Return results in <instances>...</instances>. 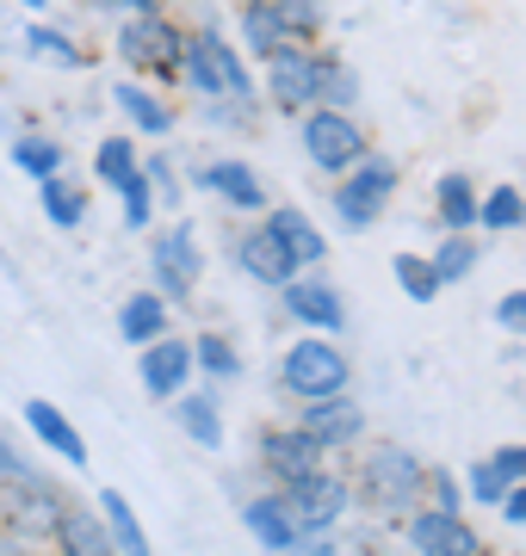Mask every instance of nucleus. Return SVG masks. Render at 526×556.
<instances>
[{
	"instance_id": "obj_1",
	"label": "nucleus",
	"mask_w": 526,
	"mask_h": 556,
	"mask_svg": "<svg viewBox=\"0 0 526 556\" xmlns=\"http://www.w3.org/2000/svg\"><path fill=\"white\" fill-rule=\"evenodd\" d=\"M353 482V507L378 519H409L422 507V489H427V464L409 445H360V464L347 470Z\"/></svg>"
},
{
	"instance_id": "obj_2",
	"label": "nucleus",
	"mask_w": 526,
	"mask_h": 556,
	"mask_svg": "<svg viewBox=\"0 0 526 556\" xmlns=\"http://www.w3.org/2000/svg\"><path fill=\"white\" fill-rule=\"evenodd\" d=\"M75 501L62 495L50 477L25 470V477H7L0 482V538H20V544H50L57 519L68 514Z\"/></svg>"
},
{
	"instance_id": "obj_3",
	"label": "nucleus",
	"mask_w": 526,
	"mask_h": 556,
	"mask_svg": "<svg viewBox=\"0 0 526 556\" xmlns=\"http://www.w3.org/2000/svg\"><path fill=\"white\" fill-rule=\"evenodd\" d=\"M347 378H353V365H347V353L328 334L291 340L285 358H279V390H285V396H298V402L347 396Z\"/></svg>"
},
{
	"instance_id": "obj_4",
	"label": "nucleus",
	"mask_w": 526,
	"mask_h": 556,
	"mask_svg": "<svg viewBox=\"0 0 526 556\" xmlns=\"http://www.w3.org/2000/svg\"><path fill=\"white\" fill-rule=\"evenodd\" d=\"M298 142H304L310 167H323L328 179H341L347 167H360V161L372 155V142H365L360 118H353V112H328V105L298 112Z\"/></svg>"
},
{
	"instance_id": "obj_5",
	"label": "nucleus",
	"mask_w": 526,
	"mask_h": 556,
	"mask_svg": "<svg viewBox=\"0 0 526 556\" xmlns=\"http://www.w3.org/2000/svg\"><path fill=\"white\" fill-rule=\"evenodd\" d=\"M397 161L390 155H365L360 167H347L341 179H335V217H341L347 236H360V229H372V223L390 211V199H397Z\"/></svg>"
},
{
	"instance_id": "obj_6",
	"label": "nucleus",
	"mask_w": 526,
	"mask_h": 556,
	"mask_svg": "<svg viewBox=\"0 0 526 556\" xmlns=\"http://www.w3.org/2000/svg\"><path fill=\"white\" fill-rule=\"evenodd\" d=\"M180 50H186V25L167 20V13H130V20L118 25V56H124V68H130V75L174 80Z\"/></svg>"
},
{
	"instance_id": "obj_7",
	"label": "nucleus",
	"mask_w": 526,
	"mask_h": 556,
	"mask_svg": "<svg viewBox=\"0 0 526 556\" xmlns=\"http://www.w3.org/2000/svg\"><path fill=\"white\" fill-rule=\"evenodd\" d=\"M279 495H285V507H291V519H298L304 538H335V526L353 514V482H347V470H335V464H323V470H310V477H298V482H285Z\"/></svg>"
},
{
	"instance_id": "obj_8",
	"label": "nucleus",
	"mask_w": 526,
	"mask_h": 556,
	"mask_svg": "<svg viewBox=\"0 0 526 556\" xmlns=\"http://www.w3.org/2000/svg\"><path fill=\"white\" fill-rule=\"evenodd\" d=\"M149 266H155V291L167 303H186L199 291L204 278V254H199V236H192V223H167L162 236L149 241Z\"/></svg>"
},
{
	"instance_id": "obj_9",
	"label": "nucleus",
	"mask_w": 526,
	"mask_h": 556,
	"mask_svg": "<svg viewBox=\"0 0 526 556\" xmlns=\"http://www.w3.org/2000/svg\"><path fill=\"white\" fill-rule=\"evenodd\" d=\"M266 100L279 105L285 118H298L316 105V43H279L273 56H266Z\"/></svg>"
},
{
	"instance_id": "obj_10",
	"label": "nucleus",
	"mask_w": 526,
	"mask_h": 556,
	"mask_svg": "<svg viewBox=\"0 0 526 556\" xmlns=\"http://www.w3.org/2000/svg\"><path fill=\"white\" fill-rule=\"evenodd\" d=\"M254 457H261V477L273 482V489H285V482H298V477H310V470L328 464V452L304 433V427H266V433L254 439Z\"/></svg>"
},
{
	"instance_id": "obj_11",
	"label": "nucleus",
	"mask_w": 526,
	"mask_h": 556,
	"mask_svg": "<svg viewBox=\"0 0 526 556\" xmlns=\"http://www.w3.org/2000/svg\"><path fill=\"white\" fill-rule=\"evenodd\" d=\"M409 551L415 556H484V532L465 514H440V507H415L409 514Z\"/></svg>"
},
{
	"instance_id": "obj_12",
	"label": "nucleus",
	"mask_w": 526,
	"mask_h": 556,
	"mask_svg": "<svg viewBox=\"0 0 526 556\" xmlns=\"http://www.w3.org/2000/svg\"><path fill=\"white\" fill-rule=\"evenodd\" d=\"M137 378H142V396H155V402H174L180 390H192V340L180 334H162V340H149V346H137Z\"/></svg>"
},
{
	"instance_id": "obj_13",
	"label": "nucleus",
	"mask_w": 526,
	"mask_h": 556,
	"mask_svg": "<svg viewBox=\"0 0 526 556\" xmlns=\"http://www.w3.org/2000/svg\"><path fill=\"white\" fill-rule=\"evenodd\" d=\"M298 427H304L316 445H323L328 457L353 452V445H365V415L353 396H328V402H298Z\"/></svg>"
},
{
	"instance_id": "obj_14",
	"label": "nucleus",
	"mask_w": 526,
	"mask_h": 556,
	"mask_svg": "<svg viewBox=\"0 0 526 556\" xmlns=\"http://www.w3.org/2000/svg\"><path fill=\"white\" fill-rule=\"evenodd\" d=\"M285 298V316L298 321V328H310V334H341L347 328V303H341V291L328 285V278H291L279 291Z\"/></svg>"
},
{
	"instance_id": "obj_15",
	"label": "nucleus",
	"mask_w": 526,
	"mask_h": 556,
	"mask_svg": "<svg viewBox=\"0 0 526 556\" xmlns=\"http://www.w3.org/2000/svg\"><path fill=\"white\" fill-rule=\"evenodd\" d=\"M236 273L254 278V285H266V291H285V285L298 278V260L273 241V229H266V223H254V229H242V236H236Z\"/></svg>"
},
{
	"instance_id": "obj_16",
	"label": "nucleus",
	"mask_w": 526,
	"mask_h": 556,
	"mask_svg": "<svg viewBox=\"0 0 526 556\" xmlns=\"http://www.w3.org/2000/svg\"><path fill=\"white\" fill-rule=\"evenodd\" d=\"M242 526H248V538L261 544L266 556H285L291 544H298V519H291V507H285V495L279 489H266V495H254V501H242Z\"/></svg>"
},
{
	"instance_id": "obj_17",
	"label": "nucleus",
	"mask_w": 526,
	"mask_h": 556,
	"mask_svg": "<svg viewBox=\"0 0 526 556\" xmlns=\"http://www.w3.org/2000/svg\"><path fill=\"white\" fill-rule=\"evenodd\" d=\"M266 229H273V241H279L285 254L298 260V273H310V266L328 260V236L310 223V211H298V204H273V211H266Z\"/></svg>"
},
{
	"instance_id": "obj_18",
	"label": "nucleus",
	"mask_w": 526,
	"mask_h": 556,
	"mask_svg": "<svg viewBox=\"0 0 526 556\" xmlns=\"http://www.w3.org/2000/svg\"><path fill=\"white\" fill-rule=\"evenodd\" d=\"M25 427H32V439H38L43 452H57L68 470H87V439L75 433V420L62 415L57 402L32 396V402H25Z\"/></svg>"
},
{
	"instance_id": "obj_19",
	"label": "nucleus",
	"mask_w": 526,
	"mask_h": 556,
	"mask_svg": "<svg viewBox=\"0 0 526 556\" xmlns=\"http://www.w3.org/2000/svg\"><path fill=\"white\" fill-rule=\"evenodd\" d=\"M199 186L204 192H217L223 204H236V211H248V217H254V211H273V204H266V186H261V174H254V167H248V161H211V167H204L199 174Z\"/></svg>"
},
{
	"instance_id": "obj_20",
	"label": "nucleus",
	"mask_w": 526,
	"mask_h": 556,
	"mask_svg": "<svg viewBox=\"0 0 526 556\" xmlns=\"http://www.w3.org/2000/svg\"><path fill=\"white\" fill-rule=\"evenodd\" d=\"M112 105H118L124 118H130V130H142L149 142L174 137V105H167L155 87H142V80H118V87H112Z\"/></svg>"
},
{
	"instance_id": "obj_21",
	"label": "nucleus",
	"mask_w": 526,
	"mask_h": 556,
	"mask_svg": "<svg viewBox=\"0 0 526 556\" xmlns=\"http://www.w3.org/2000/svg\"><path fill=\"white\" fill-rule=\"evenodd\" d=\"M199 43L211 50V62H217V80H223V100H242V105H254V68H248V56H242V43L229 38V31H217V25H204L199 31Z\"/></svg>"
},
{
	"instance_id": "obj_22",
	"label": "nucleus",
	"mask_w": 526,
	"mask_h": 556,
	"mask_svg": "<svg viewBox=\"0 0 526 556\" xmlns=\"http://www.w3.org/2000/svg\"><path fill=\"white\" fill-rule=\"evenodd\" d=\"M93 514H100V526H105V538H112V551L118 556H155L149 551V532H142V519H137V507H130L118 489H100V495H93Z\"/></svg>"
},
{
	"instance_id": "obj_23",
	"label": "nucleus",
	"mask_w": 526,
	"mask_h": 556,
	"mask_svg": "<svg viewBox=\"0 0 526 556\" xmlns=\"http://www.w3.org/2000/svg\"><path fill=\"white\" fill-rule=\"evenodd\" d=\"M434 211H440L446 236H471V229H477V179L471 174H440L434 179Z\"/></svg>"
},
{
	"instance_id": "obj_24",
	"label": "nucleus",
	"mask_w": 526,
	"mask_h": 556,
	"mask_svg": "<svg viewBox=\"0 0 526 556\" xmlns=\"http://www.w3.org/2000/svg\"><path fill=\"white\" fill-rule=\"evenodd\" d=\"M50 544H57V556H118L112 551V538H105L100 514L93 507H68V514L57 519V532H50Z\"/></svg>"
},
{
	"instance_id": "obj_25",
	"label": "nucleus",
	"mask_w": 526,
	"mask_h": 556,
	"mask_svg": "<svg viewBox=\"0 0 526 556\" xmlns=\"http://www.w3.org/2000/svg\"><path fill=\"white\" fill-rule=\"evenodd\" d=\"M118 334L124 346H149V340L167 334V298L162 291H130L118 303Z\"/></svg>"
},
{
	"instance_id": "obj_26",
	"label": "nucleus",
	"mask_w": 526,
	"mask_h": 556,
	"mask_svg": "<svg viewBox=\"0 0 526 556\" xmlns=\"http://www.w3.org/2000/svg\"><path fill=\"white\" fill-rule=\"evenodd\" d=\"M174 420H180V433L204 452H223V415H217V396L211 390H180L174 396Z\"/></svg>"
},
{
	"instance_id": "obj_27",
	"label": "nucleus",
	"mask_w": 526,
	"mask_h": 556,
	"mask_svg": "<svg viewBox=\"0 0 526 556\" xmlns=\"http://www.w3.org/2000/svg\"><path fill=\"white\" fill-rule=\"evenodd\" d=\"M38 199H43L50 229H82V223H87V179L50 174V179H38Z\"/></svg>"
},
{
	"instance_id": "obj_28",
	"label": "nucleus",
	"mask_w": 526,
	"mask_h": 556,
	"mask_svg": "<svg viewBox=\"0 0 526 556\" xmlns=\"http://www.w3.org/2000/svg\"><path fill=\"white\" fill-rule=\"evenodd\" d=\"M192 371L211 378V383H236V378H242V353H236V340L217 334V328L192 334Z\"/></svg>"
},
{
	"instance_id": "obj_29",
	"label": "nucleus",
	"mask_w": 526,
	"mask_h": 556,
	"mask_svg": "<svg viewBox=\"0 0 526 556\" xmlns=\"http://www.w3.org/2000/svg\"><path fill=\"white\" fill-rule=\"evenodd\" d=\"M316 105H328V112H353L360 105V75L335 50H316Z\"/></svg>"
},
{
	"instance_id": "obj_30",
	"label": "nucleus",
	"mask_w": 526,
	"mask_h": 556,
	"mask_svg": "<svg viewBox=\"0 0 526 556\" xmlns=\"http://www.w3.org/2000/svg\"><path fill=\"white\" fill-rule=\"evenodd\" d=\"M137 167H142V149H137V137H130V130H112V137L93 149V179H100V186H112V192H118Z\"/></svg>"
},
{
	"instance_id": "obj_31",
	"label": "nucleus",
	"mask_w": 526,
	"mask_h": 556,
	"mask_svg": "<svg viewBox=\"0 0 526 556\" xmlns=\"http://www.w3.org/2000/svg\"><path fill=\"white\" fill-rule=\"evenodd\" d=\"M174 80L180 87H192L204 105L223 100V80H217V62H211V50L199 43V31H186V50H180V68H174Z\"/></svg>"
},
{
	"instance_id": "obj_32",
	"label": "nucleus",
	"mask_w": 526,
	"mask_h": 556,
	"mask_svg": "<svg viewBox=\"0 0 526 556\" xmlns=\"http://www.w3.org/2000/svg\"><path fill=\"white\" fill-rule=\"evenodd\" d=\"M477 260H484V248L471 236H440V248L427 254V266H434V278H440V291H446V285H465L477 273Z\"/></svg>"
},
{
	"instance_id": "obj_33",
	"label": "nucleus",
	"mask_w": 526,
	"mask_h": 556,
	"mask_svg": "<svg viewBox=\"0 0 526 556\" xmlns=\"http://www.w3.org/2000/svg\"><path fill=\"white\" fill-rule=\"evenodd\" d=\"M477 229H526L521 186H489V192H477Z\"/></svg>"
},
{
	"instance_id": "obj_34",
	"label": "nucleus",
	"mask_w": 526,
	"mask_h": 556,
	"mask_svg": "<svg viewBox=\"0 0 526 556\" xmlns=\"http://www.w3.org/2000/svg\"><path fill=\"white\" fill-rule=\"evenodd\" d=\"M13 167H20L25 179L62 174V142H57V137H43V130H25V137H13Z\"/></svg>"
},
{
	"instance_id": "obj_35",
	"label": "nucleus",
	"mask_w": 526,
	"mask_h": 556,
	"mask_svg": "<svg viewBox=\"0 0 526 556\" xmlns=\"http://www.w3.org/2000/svg\"><path fill=\"white\" fill-rule=\"evenodd\" d=\"M279 43H291L285 38V25H279V13H273V0L266 7H242V56H273Z\"/></svg>"
},
{
	"instance_id": "obj_36",
	"label": "nucleus",
	"mask_w": 526,
	"mask_h": 556,
	"mask_svg": "<svg viewBox=\"0 0 526 556\" xmlns=\"http://www.w3.org/2000/svg\"><path fill=\"white\" fill-rule=\"evenodd\" d=\"M273 13H279V25H285V38L291 43H316L323 38V25H328L323 0H273Z\"/></svg>"
},
{
	"instance_id": "obj_37",
	"label": "nucleus",
	"mask_w": 526,
	"mask_h": 556,
	"mask_svg": "<svg viewBox=\"0 0 526 556\" xmlns=\"http://www.w3.org/2000/svg\"><path fill=\"white\" fill-rule=\"evenodd\" d=\"M25 50H32V56H43V62H57V68H82L87 62V50L75 38H62L57 25H32V31H25Z\"/></svg>"
},
{
	"instance_id": "obj_38",
	"label": "nucleus",
	"mask_w": 526,
	"mask_h": 556,
	"mask_svg": "<svg viewBox=\"0 0 526 556\" xmlns=\"http://www.w3.org/2000/svg\"><path fill=\"white\" fill-rule=\"evenodd\" d=\"M390 273H397V285H403L409 303H434V298H440V278H434L427 254H397V260H390Z\"/></svg>"
},
{
	"instance_id": "obj_39",
	"label": "nucleus",
	"mask_w": 526,
	"mask_h": 556,
	"mask_svg": "<svg viewBox=\"0 0 526 556\" xmlns=\"http://www.w3.org/2000/svg\"><path fill=\"white\" fill-rule=\"evenodd\" d=\"M118 204H124V229H149V223H155V186H149L142 167L118 186Z\"/></svg>"
},
{
	"instance_id": "obj_40",
	"label": "nucleus",
	"mask_w": 526,
	"mask_h": 556,
	"mask_svg": "<svg viewBox=\"0 0 526 556\" xmlns=\"http://www.w3.org/2000/svg\"><path fill=\"white\" fill-rule=\"evenodd\" d=\"M502 495H508V482L489 470L484 457H477V464L465 470V501H477V507H502Z\"/></svg>"
},
{
	"instance_id": "obj_41",
	"label": "nucleus",
	"mask_w": 526,
	"mask_h": 556,
	"mask_svg": "<svg viewBox=\"0 0 526 556\" xmlns=\"http://www.w3.org/2000/svg\"><path fill=\"white\" fill-rule=\"evenodd\" d=\"M422 507H440V514H465V489H459V482L446 477V470H427Z\"/></svg>"
},
{
	"instance_id": "obj_42",
	"label": "nucleus",
	"mask_w": 526,
	"mask_h": 556,
	"mask_svg": "<svg viewBox=\"0 0 526 556\" xmlns=\"http://www.w3.org/2000/svg\"><path fill=\"white\" fill-rule=\"evenodd\" d=\"M484 464L508 482V489H514V482H526V445H496V452H489Z\"/></svg>"
},
{
	"instance_id": "obj_43",
	"label": "nucleus",
	"mask_w": 526,
	"mask_h": 556,
	"mask_svg": "<svg viewBox=\"0 0 526 556\" xmlns=\"http://www.w3.org/2000/svg\"><path fill=\"white\" fill-rule=\"evenodd\" d=\"M496 328H502L508 340H526V291H508V298L496 303Z\"/></svg>"
},
{
	"instance_id": "obj_44",
	"label": "nucleus",
	"mask_w": 526,
	"mask_h": 556,
	"mask_svg": "<svg viewBox=\"0 0 526 556\" xmlns=\"http://www.w3.org/2000/svg\"><path fill=\"white\" fill-rule=\"evenodd\" d=\"M25 470H32V464H25V452L7 439V427H0V482H7V477H25Z\"/></svg>"
},
{
	"instance_id": "obj_45",
	"label": "nucleus",
	"mask_w": 526,
	"mask_h": 556,
	"mask_svg": "<svg viewBox=\"0 0 526 556\" xmlns=\"http://www.w3.org/2000/svg\"><path fill=\"white\" fill-rule=\"evenodd\" d=\"M496 514H502L508 526H526V482H514V489H508V495H502V507H496Z\"/></svg>"
},
{
	"instance_id": "obj_46",
	"label": "nucleus",
	"mask_w": 526,
	"mask_h": 556,
	"mask_svg": "<svg viewBox=\"0 0 526 556\" xmlns=\"http://www.w3.org/2000/svg\"><path fill=\"white\" fill-rule=\"evenodd\" d=\"M285 556H335V538H298Z\"/></svg>"
},
{
	"instance_id": "obj_47",
	"label": "nucleus",
	"mask_w": 526,
	"mask_h": 556,
	"mask_svg": "<svg viewBox=\"0 0 526 556\" xmlns=\"http://www.w3.org/2000/svg\"><path fill=\"white\" fill-rule=\"evenodd\" d=\"M124 13H162V0H118Z\"/></svg>"
},
{
	"instance_id": "obj_48",
	"label": "nucleus",
	"mask_w": 526,
	"mask_h": 556,
	"mask_svg": "<svg viewBox=\"0 0 526 556\" xmlns=\"http://www.w3.org/2000/svg\"><path fill=\"white\" fill-rule=\"evenodd\" d=\"M229 7H236V13H242V7H266V0H229Z\"/></svg>"
},
{
	"instance_id": "obj_49",
	"label": "nucleus",
	"mask_w": 526,
	"mask_h": 556,
	"mask_svg": "<svg viewBox=\"0 0 526 556\" xmlns=\"http://www.w3.org/2000/svg\"><path fill=\"white\" fill-rule=\"evenodd\" d=\"M20 7H32V13H43V7H50V0H20Z\"/></svg>"
},
{
	"instance_id": "obj_50",
	"label": "nucleus",
	"mask_w": 526,
	"mask_h": 556,
	"mask_svg": "<svg viewBox=\"0 0 526 556\" xmlns=\"http://www.w3.org/2000/svg\"><path fill=\"white\" fill-rule=\"evenodd\" d=\"M0 556H25V551H13V544H0Z\"/></svg>"
},
{
	"instance_id": "obj_51",
	"label": "nucleus",
	"mask_w": 526,
	"mask_h": 556,
	"mask_svg": "<svg viewBox=\"0 0 526 556\" xmlns=\"http://www.w3.org/2000/svg\"><path fill=\"white\" fill-rule=\"evenodd\" d=\"M0 544H7V538H0Z\"/></svg>"
},
{
	"instance_id": "obj_52",
	"label": "nucleus",
	"mask_w": 526,
	"mask_h": 556,
	"mask_svg": "<svg viewBox=\"0 0 526 556\" xmlns=\"http://www.w3.org/2000/svg\"><path fill=\"white\" fill-rule=\"evenodd\" d=\"M484 556H489V551H484Z\"/></svg>"
}]
</instances>
